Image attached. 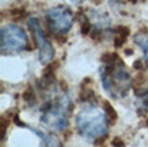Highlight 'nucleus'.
I'll use <instances>...</instances> for the list:
<instances>
[{"instance_id":"1","label":"nucleus","mask_w":148,"mask_h":147,"mask_svg":"<svg viewBox=\"0 0 148 147\" xmlns=\"http://www.w3.org/2000/svg\"><path fill=\"white\" fill-rule=\"evenodd\" d=\"M77 128L83 138L96 141L108 133L107 113L94 104H86L77 115Z\"/></svg>"},{"instance_id":"2","label":"nucleus","mask_w":148,"mask_h":147,"mask_svg":"<svg viewBox=\"0 0 148 147\" xmlns=\"http://www.w3.org/2000/svg\"><path fill=\"white\" fill-rule=\"evenodd\" d=\"M100 77L104 90L113 98L126 96L130 87V77L121 61H118V64H104L100 69Z\"/></svg>"},{"instance_id":"3","label":"nucleus","mask_w":148,"mask_h":147,"mask_svg":"<svg viewBox=\"0 0 148 147\" xmlns=\"http://www.w3.org/2000/svg\"><path fill=\"white\" fill-rule=\"evenodd\" d=\"M70 102L69 95L61 94L56 100L51 102L48 106L44 107L43 113L40 117L42 125L52 132H62L68 126V113L70 111Z\"/></svg>"},{"instance_id":"4","label":"nucleus","mask_w":148,"mask_h":147,"mask_svg":"<svg viewBox=\"0 0 148 147\" xmlns=\"http://www.w3.org/2000/svg\"><path fill=\"white\" fill-rule=\"evenodd\" d=\"M1 42H0V51L4 55L21 52L27 47V36L26 33L17 25H5L0 30Z\"/></svg>"},{"instance_id":"5","label":"nucleus","mask_w":148,"mask_h":147,"mask_svg":"<svg viewBox=\"0 0 148 147\" xmlns=\"http://www.w3.org/2000/svg\"><path fill=\"white\" fill-rule=\"evenodd\" d=\"M29 29L31 30L34 35V39L36 42V46L39 49V60L42 64H48L55 55V49L52 47V44L48 42V39L46 38L43 33V29L40 26V22L36 17H31L29 20Z\"/></svg>"},{"instance_id":"6","label":"nucleus","mask_w":148,"mask_h":147,"mask_svg":"<svg viewBox=\"0 0 148 147\" xmlns=\"http://www.w3.org/2000/svg\"><path fill=\"white\" fill-rule=\"evenodd\" d=\"M47 18L49 22V29L56 33L64 34L72 27L73 25V13L69 8L62 7V5H57L47 12Z\"/></svg>"},{"instance_id":"7","label":"nucleus","mask_w":148,"mask_h":147,"mask_svg":"<svg viewBox=\"0 0 148 147\" xmlns=\"http://www.w3.org/2000/svg\"><path fill=\"white\" fill-rule=\"evenodd\" d=\"M134 41H135V43L142 48V51H143V54H144V59H146V61L148 63V34L147 33L138 34V35L134 38Z\"/></svg>"},{"instance_id":"8","label":"nucleus","mask_w":148,"mask_h":147,"mask_svg":"<svg viewBox=\"0 0 148 147\" xmlns=\"http://www.w3.org/2000/svg\"><path fill=\"white\" fill-rule=\"evenodd\" d=\"M92 16H94V21L97 26L100 27H108L110 25V20L105 13L103 12H99V10H92Z\"/></svg>"},{"instance_id":"9","label":"nucleus","mask_w":148,"mask_h":147,"mask_svg":"<svg viewBox=\"0 0 148 147\" xmlns=\"http://www.w3.org/2000/svg\"><path fill=\"white\" fill-rule=\"evenodd\" d=\"M34 132L35 133H38L39 135H40V138L44 141V143H46V147H60L59 145V142H57L55 138H52V137H49V135H46V134H43V133H40V132H38V130H35L34 129Z\"/></svg>"},{"instance_id":"10","label":"nucleus","mask_w":148,"mask_h":147,"mask_svg":"<svg viewBox=\"0 0 148 147\" xmlns=\"http://www.w3.org/2000/svg\"><path fill=\"white\" fill-rule=\"evenodd\" d=\"M104 109H105V113H107V116H109L110 119H113V120H116V111L112 108V106H110L108 102H105L104 103Z\"/></svg>"},{"instance_id":"11","label":"nucleus","mask_w":148,"mask_h":147,"mask_svg":"<svg viewBox=\"0 0 148 147\" xmlns=\"http://www.w3.org/2000/svg\"><path fill=\"white\" fill-rule=\"evenodd\" d=\"M81 30H82V34H88L90 30H91V23H90L88 21H84V22L82 23Z\"/></svg>"},{"instance_id":"12","label":"nucleus","mask_w":148,"mask_h":147,"mask_svg":"<svg viewBox=\"0 0 148 147\" xmlns=\"http://www.w3.org/2000/svg\"><path fill=\"white\" fill-rule=\"evenodd\" d=\"M113 146L114 147H123L125 145H123V142L120 139V138H114V139H113Z\"/></svg>"},{"instance_id":"13","label":"nucleus","mask_w":148,"mask_h":147,"mask_svg":"<svg viewBox=\"0 0 148 147\" xmlns=\"http://www.w3.org/2000/svg\"><path fill=\"white\" fill-rule=\"evenodd\" d=\"M69 1H70V3H74V4H78L81 0H69Z\"/></svg>"},{"instance_id":"14","label":"nucleus","mask_w":148,"mask_h":147,"mask_svg":"<svg viewBox=\"0 0 148 147\" xmlns=\"http://www.w3.org/2000/svg\"><path fill=\"white\" fill-rule=\"evenodd\" d=\"M129 1H131V3H135V1H136V0H129Z\"/></svg>"}]
</instances>
